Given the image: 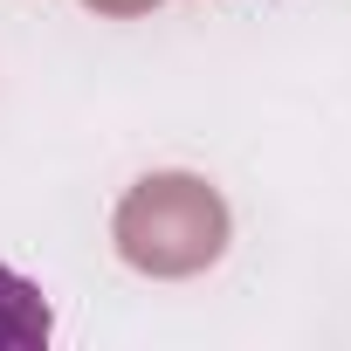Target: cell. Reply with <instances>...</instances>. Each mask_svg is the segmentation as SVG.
<instances>
[{
    "label": "cell",
    "instance_id": "6da1fadb",
    "mask_svg": "<svg viewBox=\"0 0 351 351\" xmlns=\"http://www.w3.org/2000/svg\"><path fill=\"white\" fill-rule=\"evenodd\" d=\"M0 344H8V351L49 344V303H42V289H35L28 276H14V269H0Z\"/></svg>",
    "mask_w": 351,
    "mask_h": 351
}]
</instances>
